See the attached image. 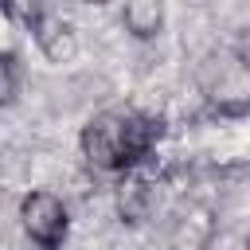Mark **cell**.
Here are the masks:
<instances>
[{
    "label": "cell",
    "mask_w": 250,
    "mask_h": 250,
    "mask_svg": "<svg viewBox=\"0 0 250 250\" xmlns=\"http://www.w3.org/2000/svg\"><path fill=\"white\" fill-rule=\"evenodd\" d=\"M82 156L102 172H125L133 168L129 145H125V113H98L82 125Z\"/></svg>",
    "instance_id": "7a4b0ae2"
},
{
    "label": "cell",
    "mask_w": 250,
    "mask_h": 250,
    "mask_svg": "<svg viewBox=\"0 0 250 250\" xmlns=\"http://www.w3.org/2000/svg\"><path fill=\"white\" fill-rule=\"evenodd\" d=\"M152 207H156V191H152L148 180L129 176V180L117 188V219H121L125 227H141V223L152 215Z\"/></svg>",
    "instance_id": "277c9868"
},
{
    "label": "cell",
    "mask_w": 250,
    "mask_h": 250,
    "mask_svg": "<svg viewBox=\"0 0 250 250\" xmlns=\"http://www.w3.org/2000/svg\"><path fill=\"white\" fill-rule=\"evenodd\" d=\"M31 31H35V47L43 51L47 62H70V59L78 55V35H74V27H70L66 20L43 16Z\"/></svg>",
    "instance_id": "3957f363"
},
{
    "label": "cell",
    "mask_w": 250,
    "mask_h": 250,
    "mask_svg": "<svg viewBox=\"0 0 250 250\" xmlns=\"http://www.w3.org/2000/svg\"><path fill=\"white\" fill-rule=\"evenodd\" d=\"M246 242H250V238H246Z\"/></svg>",
    "instance_id": "9c48e42d"
},
{
    "label": "cell",
    "mask_w": 250,
    "mask_h": 250,
    "mask_svg": "<svg viewBox=\"0 0 250 250\" xmlns=\"http://www.w3.org/2000/svg\"><path fill=\"white\" fill-rule=\"evenodd\" d=\"M121 27L141 43L156 39L164 31V0H125L121 4Z\"/></svg>",
    "instance_id": "5b68a950"
},
{
    "label": "cell",
    "mask_w": 250,
    "mask_h": 250,
    "mask_svg": "<svg viewBox=\"0 0 250 250\" xmlns=\"http://www.w3.org/2000/svg\"><path fill=\"white\" fill-rule=\"evenodd\" d=\"M82 4H94V8H102V4H109V0H82Z\"/></svg>",
    "instance_id": "ba28073f"
},
{
    "label": "cell",
    "mask_w": 250,
    "mask_h": 250,
    "mask_svg": "<svg viewBox=\"0 0 250 250\" xmlns=\"http://www.w3.org/2000/svg\"><path fill=\"white\" fill-rule=\"evenodd\" d=\"M20 227H23V234H27L35 246L55 250V246H62L66 234H70V211H66V203H62L55 191L35 188V191H27V195L20 199Z\"/></svg>",
    "instance_id": "6da1fadb"
},
{
    "label": "cell",
    "mask_w": 250,
    "mask_h": 250,
    "mask_svg": "<svg viewBox=\"0 0 250 250\" xmlns=\"http://www.w3.org/2000/svg\"><path fill=\"white\" fill-rule=\"evenodd\" d=\"M16 98H20V62H16L12 51H4V59H0V102L12 105Z\"/></svg>",
    "instance_id": "8992f818"
},
{
    "label": "cell",
    "mask_w": 250,
    "mask_h": 250,
    "mask_svg": "<svg viewBox=\"0 0 250 250\" xmlns=\"http://www.w3.org/2000/svg\"><path fill=\"white\" fill-rule=\"evenodd\" d=\"M4 4V16L12 23H23V27H35L43 20V0H0Z\"/></svg>",
    "instance_id": "52a82bcc"
}]
</instances>
